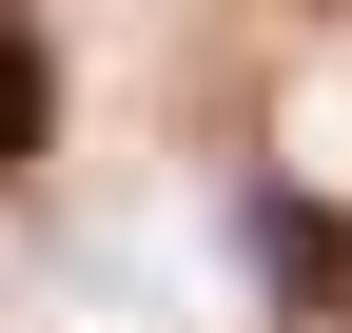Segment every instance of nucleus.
Here are the masks:
<instances>
[{"instance_id":"obj_1","label":"nucleus","mask_w":352,"mask_h":333,"mask_svg":"<svg viewBox=\"0 0 352 333\" xmlns=\"http://www.w3.org/2000/svg\"><path fill=\"white\" fill-rule=\"evenodd\" d=\"M39 118H59V59H39V20H0V177L39 157Z\"/></svg>"},{"instance_id":"obj_2","label":"nucleus","mask_w":352,"mask_h":333,"mask_svg":"<svg viewBox=\"0 0 352 333\" xmlns=\"http://www.w3.org/2000/svg\"><path fill=\"white\" fill-rule=\"evenodd\" d=\"M254 255H274V294H333V275H352L333 216H294V196H254Z\"/></svg>"}]
</instances>
